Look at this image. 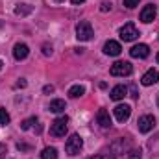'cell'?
Segmentation results:
<instances>
[{
  "mask_svg": "<svg viewBox=\"0 0 159 159\" xmlns=\"http://www.w3.org/2000/svg\"><path fill=\"white\" fill-rule=\"evenodd\" d=\"M131 96H133V98H139V94H137V89H135V85H131Z\"/></svg>",
  "mask_w": 159,
  "mask_h": 159,
  "instance_id": "cell-28",
  "label": "cell"
},
{
  "mask_svg": "<svg viewBox=\"0 0 159 159\" xmlns=\"http://www.w3.org/2000/svg\"><path fill=\"white\" fill-rule=\"evenodd\" d=\"M2 67H4V63H2V59H0V70H2Z\"/></svg>",
  "mask_w": 159,
  "mask_h": 159,
  "instance_id": "cell-31",
  "label": "cell"
},
{
  "mask_svg": "<svg viewBox=\"0 0 159 159\" xmlns=\"http://www.w3.org/2000/svg\"><path fill=\"white\" fill-rule=\"evenodd\" d=\"M128 156H129V159H141V156H143V154H141V150H131Z\"/></svg>",
  "mask_w": 159,
  "mask_h": 159,
  "instance_id": "cell-22",
  "label": "cell"
},
{
  "mask_svg": "<svg viewBox=\"0 0 159 159\" xmlns=\"http://www.w3.org/2000/svg\"><path fill=\"white\" fill-rule=\"evenodd\" d=\"M107 9H111V4L104 2V4H102V11H107Z\"/></svg>",
  "mask_w": 159,
  "mask_h": 159,
  "instance_id": "cell-27",
  "label": "cell"
},
{
  "mask_svg": "<svg viewBox=\"0 0 159 159\" xmlns=\"http://www.w3.org/2000/svg\"><path fill=\"white\" fill-rule=\"evenodd\" d=\"M32 11H34V6H30V4H17V7H15V15H19V17H26Z\"/></svg>",
  "mask_w": 159,
  "mask_h": 159,
  "instance_id": "cell-16",
  "label": "cell"
},
{
  "mask_svg": "<svg viewBox=\"0 0 159 159\" xmlns=\"http://www.w3.org/2000/svg\"><path fill=\"white\" fill-rule=\"evenodd\" d=\"M120 52H122V46H120V43H117V41L109 39L106 44H104V54H107V56H113V57H117Z\"/></svg>",
  "mask_w": 159,
  "mask_h": 159,
  "instance_id": "cell-11",
  "label": "cell"
},
{
  "mask_svg": "<svg viewBox=\"0 0 159 159\" xmlns=\"http://www.w3.org/2000/svg\"><path fill=\"white\" fill-rule=\"evenodd\" d=\"M156 13H157L156 6H154V4H148V6H144L143 11H141V20H143L144 24H150V22L156 19Z\"/></svg>",
  "mask_w": 159,
  "mask_h": 159,
  "instance_id": "cell-9",
  "label": "cell"
},
{
  "mask_svg": "<svg viewBox=\"0 0 159 159\" xmlns=\"http://www.w3.org/2000/svg\"><path fill=\"white\" fill-rule=\"evenodd\" d=\"M28 54H30L28 44H24V43H17V44L13 46V57H15L17 61L26 59V57H28Z\"/></svg>",
  "mask_w": 159,
  "mask_h": 159,
  "instance_id": "cell-10",
  "label": "cell"
},
{
  "mask_svg": "<svg viewBox=\"0 0 159 159\" xmlns=\"http://www.w3.org/2000/svg\"><path fill=\"white\" fill-rule=\"evenodd\" d=\"M159 81V72L156 69H150V70H146L144 74H143V78H141V83L143 85H154V83H157Z\"/></svg>",
  "mask_w": 159,
  "mask_h": 159,
  "instance_id": "cell-12",
  "label": "cell"
},
{
  "mask_svg": "<svg viewBox=\"0 0 159 159\" xmlns=\"http://www.w3.org/2000/svg\"><path fill=\"white\" fill-rule=\"evenodd\" d=\"M137 126H139V131H141V133H148V131L154 129L156 119H154L152 115H143L141 119L137 120Z\"/></svg>",
  "mask_w": 159,
  "mask_h": 159,
  "instance_id": "cell-6",
  "label": "cell"
},
{
  "mask_svg": "<svg viewBox=\"0 0 159 159\" xmlns=\"http://www.w3.org/2000/svg\"><path fill=\"white\" fill-rule=\"evenodd\" d=\"M122 4H124L128 9H133L135 6H139V0H122Z\"/></svg>",
  "mask_w": 159,
  "mask_h": 159,
  "instance_id": "cell-21",
  "label": "cell"
},
{
  "mask_svg": "<svg viewBox=\"0 0 159 159\" xmlns=\"http://www.w3.org/2000/svg\"><path fill=\"white\" fill-rule=\"evenodd\" d=\"M157 107H159V94H157Z\"/></svg>",
  "mask_w": 159,
  "mask_h": 159,
  "instance_id": "cell-33",
  "label": "cell"
},
{
  "mask_svg": "<svg viewBox=\"0 0 159 159\" xmlns=\"http://www.w3.org/2000/svg\"><path fill=\"white\" fill-rule=\"evenodd\" d=\"M67 124H69V117H67V115L57 117V119L50 124V133H52L54 137H65V133H67Z\"/></svg>",
  "mask_w": 159,
  "mask_h": 159,
  "instance_id": "cell-3",
  "label": "cell"
},
{
  "mask_svg": "<svg viewBox=\"0 0 159 159\" xmlns=\"http://www.w3.org/2000/svg\"><path fill=\"white\" fill-rule=\"evenodd\" d=\"M4 156H6V146L0 143V159H4Z\"/></svg>",
  "mask_w": 159,
  "mask_h": 159,
  "instance_id": "cell-26",
  "label": "cell"
},
{
  "mask_svg": "<svg viewBox=\"0 0 159 159\" xmlns=\"http://www.w3.org/2000/svg\"><path fill=\"white\" fill-rule=\"evenodd\" d=\"M41 159H57V150L54 146H46L41 152Z\"/></svg>",
  "mask_w": 159,
  "mask_h": 159,
  "instance_id": "cell-17",
  "label": "cell"
},
{
  "mask_svg": "<svg viewBox=\"0 0 159 159\" xmlns=\"http://www.w3.org/2000/svg\"><path fill=\"white\" fill-rule=\"evenodd\" d=\"M120 39L124 41V43H129V41H135L139 37V30H137V26L133 24V22H126L122 28H120Z\"/></svg>",
  "mask_w": 159,
  "mask_h": 159,
  "instance_id": "cell-4",
  "label": "cell"
},
{
  "mask_svg": "<svg viewBox=\"0 0 159 159\" xmlns=\"http://www.w3.org/2000/svg\"><path fill=\"white\" fill-rule=\"evenodd\" d=\"M113 113H115V119L119 120V122H126V120L129 119V115H131V107L128 104H119L113 109Z\"/></svg>",
  "mask_w": 159,
  "mask_h": 159,
  "instance_id": "cell-8",
  "label": "cell"
},
{
  "mask_svg": "<svg viewBox=\"0 0 159 159\" xmlns=\"http://www.w3.org/2000/svg\"><path fill=\"white\" fill-rule=\"evenodd\" d=\"M81 148H83V139L80 137L78 133H72V135L67 139V143H65V152H67L69 156H78Z\"/></svg>",
  "mask_w": 159,
  "mask_h": 159,
  "instance_id": "cell-1",
  "label": "cell"
},
{
  "mask_svg": "<svg viewBox=\"0 0 159 159\" xmlns=\"http://www.w3.org/2000/svg\"><path fill=\"white\" fill-rule=\"evenodd\" d=\"M109 72H111V76H117V78L122 76V78H124V76H129V74L133 72V67H131L129 61H115V63L111 65Z\"/></svg>",
  "mask_w": 159,
  "mask_h": 159,
  "instance_id": "cell-2",
  "label": "cell"
},
{
  "mask_svg": "<svg viewBox=\"0 0 159 159\" xmlns=\"http://www.w3.org/2000/svg\"><path fill=\"white\" fill-rule=\"evenodd\" d=\"M129 56L135 57V59H144V57L150 56V48H148V44L139 43V44H135V46L129 50Z\"/></svg>",
  "mask_w": 159,
  "mask_h": 159,
  "instance_id": "cell-7",
  "label": "cell"
},
{
  "mask_svg": "<svg viewBox=\"0 0 159 159\" xmlns=\"http://www.w3.org/2000/svg\"><path fill=\"white\" fill-rule=\"evenodd\" d=\"M85 93V89H83V85H72L70 89H69V96L70 98H78Z\"/></svg>",
  "mask_w": 159,
  "mask_h": 159,
  "instance_id": "cell-18",
  "label": "cell"
},
{
  "mask_svg": "<svg viewBox=\"0 0 159 159\" xmlns=\"http://www.w3.org/2000/svg\"><path fill=\"white\" fill-rule=\"evenodd\" d=\"M126 94H128V87H126V85H115V87L111 89V93H109L111 100H115V102L122 100Z\"/></svg>",
  "mask_w": 159,
  "mask_h": 159,
  "instance_id": "cell-14",
  "label": "cell"
},
{
  "mask_svg": "<svg viewBox=\"0 0 159 159\" xmlns=\"http://www.w3.org/2000/svg\"><path fill=\"white\" fill-rule=\"evenodd\" d=\"M6 124H9V113L4 107H0V126H6Z\"/></svg>",
  "mask_w": 159,
  "mask_h": 159,
  "instance_id": "cell-19",
  "label": "cell"
},
{
  "mask_svg": "<svg viewBox=\"0 0 159 159\" xmlns=\"http://www.w3.org/2000/svg\"><path fill=\"white\" fill-rule=\"evenodd\" d=\"M93 26L89 20H80L78 26H76V37L80 41H91L93 39Z\"/></svg>",
  "mask_w": 159,
  "mask_h": 159,
  "instance_id": "cell-5",
  "label": "cell"
},
{
  "mask_svg": "<svg viewBox=\"0 0 159 159\" xmlns=\"http://www.w3.org/2000/svg\"><path fill=\"white\" fill-rule=\"evenodd\" d=\"M35 122H37L35 117H30V119H26V120H22V122H20V128H22V129H30V128H32V124H35Z\"/></svg>",
  "mask_w": 159,
  "mask_h": 159,
  "instance_id": "cell-20",
  "label": "cell"
},
{
  "mask_svg": "<svg viewBox=\"0 0 159 159\" xmlns=\"http://www.w3.org/2000/svg\"><path fill=\"white\" fill-rule=\"evenodd\" d=\"M65 100H61V98H56V100H52L50 102V106H48V109L52 111V113H63L65 111Z\"/></svg>",
  "mask_w": 159,
  "mask_h": 159,
  "instance_id": "cell-15",
  "label": "cell"
},
{
  "mask_svg": "<svg viewBox=\"0 0 159 159\" xmlns=\"http://www.w3.org/2000/svg\"><path fill=\"white\" fill-rule=\"evenodd\" d=\"M17 87H26V81H24V80H20V81H17Z\"/></svg>",
  "mask_w": 159,
  "mask_h": 159,
  "instance_id": "cell-29",
  "label": "cell"
},
{
  "mask_svg": "<svg viewBox=\"0 0 159 159\" xmlns=\"http://www.w3.org/2000/svg\"><path fill=\"white\" fill-rule=\"evenodd\" d=\"M43 54H44V56H50V54H52V46L43 44Z\"/></svg>",
  "mask_w": 159,
  "mask_h": 159,
  "instance_id": "cell-24",
  "label": "cell"
},
{
  "mask_svg": "<svg viewBox=\"0 0 159 159\" xmlns=\"http://www.w3.org/2000/svg\"><path fill=\"white\" fill-rule=\"evenodd\" d=\"M70 2H72V4H74V6H80V4H83V2H85V0H70Z\"/></svg>",
  "mask_w": 159,
  "mask_h": 159,
  "instance_id": "cell-30",
  "label": "cell"
},
{
  "mask_svg": "<svg viewBox=\"0 0 159 159\" xmlns=\"http://www.w3.org/2000/svg\"><path fill=\"white\" fill-rule=\"evenodd\" d=\"M96 122L102 126V128H111V117H109V111L107 109H98L96 113Z\"/></svg>",
  "mask_w": 159,
  "mask_h": 159,
  "instance_id": "cell-13",
  "label": "cell"
},
{
  "mask_svg": "<svg viewBox=\"0 0 159 159\" xmlns=\"http://www.w3.org/2000/svg\"><path fill=\"white\" fill-rule=\"evenodd\" d=\"M156 59H157V63H159V52H157V57H156Z\"/></svg>",
  "mask_w": 159,
  "mask_h": 159,
  "instance_id": "cell-32",
  "label": "cell"
},
{
  "mask_svg": "<svg viewBox=\"0 0 159 159\" xmlns=\"http://www.w3.org/2000/svg\"><path fill=\"white\" fill-rule=\"evenodd\" d=\"M43 93H54V85H44L43 87Z\"/></svg>",
  "mask_w": 159,
  "mask_h": 159,
  "instance_id": "cell-25",
  "label": "cell"
},
{
  "mask_svg": "<svg viewBox=\"0 0 159 159\" xmlns=\"http://www.w3.org/2000/svg\"><path fill=\"white\" fill-rule=\"evenodd\" d=\"M89 159H117V157H113L109 154H98V156H93V157H89Z\"/></svg>",
  "mask_w": 159,
  "mask_h": 159,
  "instance_id": "cell-23",
  "label": "cell"
}]
</instances>
